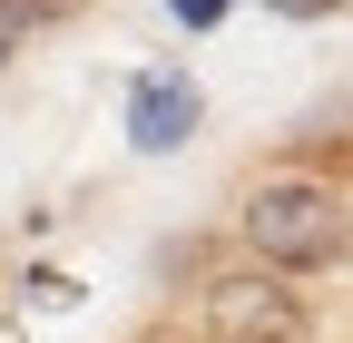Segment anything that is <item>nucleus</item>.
<instances>
[{"label":"nucleus","mask_w":353,"mask_h":343,"mask_svg":"<svg viewBox=\"0 0 353 343\" xmlns=\"http://www.w3.org/2000/svg\"><path fill=\"white\" fill-rule=\"evenodd\" d=\"M187 127H196V89H187V79H176V69L138 79V147H148V157H167Z\"/></svg>","instance_id":"nucleus-3"},{"label":"nucleus","mask_w":353,"mask_h":343,"mask_svg":"<svg viewBox=\"0 0 353 343\" xmlns=\"http://www.w3.org/2000/svg\"><path fill=\"white\" fill-rule=\"evenodd\" d=\"M0 10H10V20L39 39V30H69V20H88V0H0Z\"/></svg>","instance_id":"nucleus-4"},{"label":"nucleus","mask_w":353,"mask_h":343,"mask_svg":"<svg viewBox=\"0 0 353 343\" xmlns=\"http://www.w3.org/2000/svg\"><path fill=\"white\" fill-rule=\"evenodd\" d=\"M196 343H314V294L236 255L196 284Z\"/></svg>","instance_id":"nucleus-2"},{"label":"nucleus","mask_w":353,"mask_h":343,"mask_svg":"<svg viewBox=\"0 0 353 343\" xmlns=\"http://www.w3.org/2000/svg\"><path fill=\"white\" fill-rule=\"evenodd\" d=\"M167 10H176V20H187V30H206L216 10H226V0H167Z\"/></svg>","instance_id":"nucleus-5"},{"label":"nucleus","mask_w":353,"mask_h":343,"mask_svg":"<svg viewBox=\"0 0 353 343\" xmlns=\"http://www.w3.org/2000/svg\"><path fill=\"white\" fill-rule=\"evenodd\" d=\"M20 50H30V30H20V20H10V10H0V69H10V59H20Z\"/></svg>","instance_id":"nucleus-6"},{"label":"nucleus","mask_w":353,"mask_h":343,"mask_svg":"<svg viewBox=\"0 0 353 343\" xmlns=\"http://www.w3.org/2000/svg\"><path fill=\"white\" fill-rule=\"evenodd\" d=\"M236 255L285 284H324L353 265V196L314 167H265L236 196Z\"/></svg>","instance_id":"nucleus-1"},{"label":"nucleus","mask_w":353,"mask_h":343,"mask_svg":"<svg viewBox=\"0 0 353 343\" xmlns=\"http://www.w3.org/2000/svg\"><path fill=\"white\" fill-rule=\"evenodd\" d=\"M275 10H294V20H324V10H334V0H275Z\"/></svg>","instance_id":"nucleus-7"}]
</instances>
